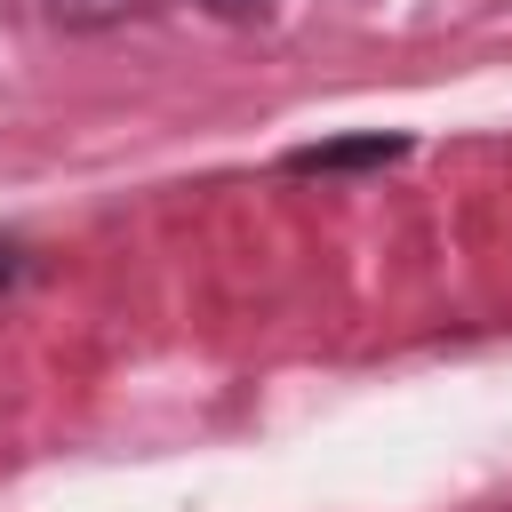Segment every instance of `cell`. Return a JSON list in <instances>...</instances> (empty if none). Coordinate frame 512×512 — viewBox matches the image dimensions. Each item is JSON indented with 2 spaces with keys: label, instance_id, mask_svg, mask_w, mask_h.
Here are the masks:
<instances>
[{
  "label": "cell",
  "instance_id": "1",
  "mask_svg": "<svg viewBox=\"0 0 512 512\" xmlns=\"http://www.w3.org/2000/svg\"><path fill=\"white\" fill-rule=\"evenodd\" d=\"M408 152V136H336V144H304V152H288V168L296 176H352V168H392Z\"/></svg>",
  "mask_w": 512,
  "mask_h": 512
},
{
  "label": "cell",
  "instance_id": "2",
  "mask_svg": "<svg viewBox=\"0 0 512 512\" xmlns=\"http://www.w3.org/2000/svg\"><path fill=\"white\" fill-rule=\"evenodd\" d=\"M136 8H152V0H48V16H56L64 32H104V24H120V16H136Z\"/></svg>",
  "mask_w": 512,
  "mask_h": 512
},
{
  "label": "cell",
  "instance_id": "3",
  "mask_svg": "<svg viewBox=\"0 0 512 512\" xmlns=\"http://www.w3.org/2000/svg\"><path fill=\"white\" fill-rule=\"evenodd\" d=\"M208 16H264V0H200Z\"/></svg>",
  "mask_w": 512,
  "mask_h": 512
},
{
  "label": "cell",
  "instance_id": "4",
  "mask_svg": "<svg viewBox=\"0 0 512 512\" xmlns=\"http://www.w3.org/2000/svg\"><path fill=\"white\" fill-rule=\"evenodd\" d=\"M0 280H16V248L8 240H0Z\"/></svg>",
  "mask_w": 512,
  "mask_h": 512
}]
</instances>
